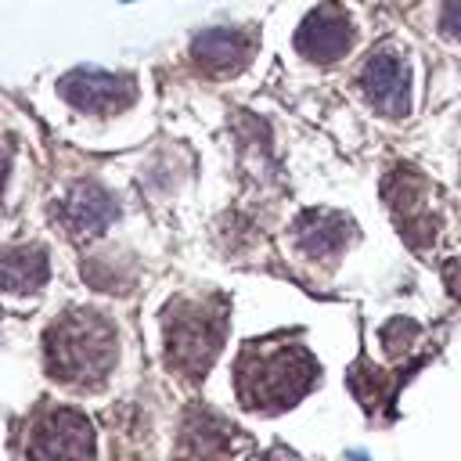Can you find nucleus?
Listing matches in <instances>:
<instances>
[{
	"label": "nucleus",
	"mask_w": 461,
	"mask_h": 461,
	"mask_svg": "<svg viewBox=\"0 0 461 461\" xmlns=\"http://www.w3.org/2000/svg\"><path fill=\"white\" fill-rule=\"evenodd\" d=\"M65 216H68V223L76 227V230H101L112 216H115V205H112V198L101 191V187H79L72 198H68V205H65Z\"/></svg>",
	"instance_id": "nucleus-9"
},
{
	"label": "nucleus",
	"mask_w": 461,
	"mask_h": 461,
	"mask_svg": "<svg viewBox=\"0 0 461 461\" xmlns=\"http://www.w3.org/2000/svg\"><path fill=\"white\" fill-rule=\"evenodd\" d=\"M443 281H447L450 295H457V299H461V259H450V263L443 267Z\"/></svg>",
	"instance_id": "nucleus-12"
},
{
	"label": "nucleus",
	"mask_w": 461,
	"mask_h": 461,
	"mask_svg": "<svg viewBox=\"0 0 461 461\" xmlns=\"http://www.w3.org/2000/svg\"><path fill=\"white\" fill-rule=\"evenodd\" d=\"M194 58L209 72H230L245 61V40L234 29H205L194 40Z\"/></svg>",
	"instance_id": "nucleus-7"
},
{
	"label": "nucleus",
	"mask_w": 461,
	"mask_h": 461,
	"mask_svg": "<svg viewBox=\"0 0 461 461\" xmlns=\"http://www.w3.org/2000/svg\"><path fill=\"white\" fill-rule=\"evenodd\" d=\"M349 238V223L342 216H328V212H313L299 223V245L310 256H335Z\"/></svg>",
	"instance_id": "nucleus-8"
},
{
	"label": "nucleus",
	"mask_w": 461,
	"mask_h": 461,
	"mask_svg": "<svg viewBox=\"0 0 461 461\" xmlns=\"http://www.w3.org/2000/svg\"><path fill=\"white\" fill-rule=\"evenodd\" d=\"M443 32L461 40V0H447L443 4Z\"/></svg>",
	"instance_id": "nucleus-11"
},
{
	"label": "nucleus",
	"mask_w": 461,
	"mask_h": 461,
	"mask_svg": "<svg viewBox=\"0 0 461 461\" xmlns=\"http://www.w3.org/2000/svg\"><path fill=\"white\" fill-rule=\"evenodd\" d=\"M295 47L310 61H339L353 47V25L342 14V7L324 4L303 18V25L295 32Z\"/></svg>",
	"instance_id": "nucleus-4"
},
{
	"label": "nucleus",
	"mask_w": 461,
	"mask_h": 461,
	"mask_svg": "<svg viewBox=\"0 0 461 461\" xmlns=\"http://www.w3.org/2000/svg\"><path fill=\"white\" fill-rule=\"evenodd\" d=\"M43 277H47V263H43L40 252L22 249V252H11V256L4 259V285L14 288V292L36 288Z\"/></svg>",
	"instance_id": "nucleus-10"
},
{
	"label": "nucleus",
	"mask_w": 461,
	"mask_h": 461,
	"mask_svg": "<svg viewBox=\"0 0 461 461\" xmlns=\"http://www.w3.org/2000/svg\"><path fill=\"white\" fill-rule=\"evenodd\" d=\"M112 349H115L112 328L97 313H79L65 321L61 328H54L50 367L68 382H83V378L101 375L112 364Z\"/></svg>",
	"instance_id": "nucleus-1"
},
{
	"label": "nucleus",
	"mask_w": 461,
	"mask_h": 461,
	"mask_svg": "<svg viewBox=\"0 0 461 461\" xmlns=\"http://www.w3.org/2000/svg\"><path fill=\"white\" fill-rule=\"evenodd\" d=\"M360 90L371 101V108H378L382 115H389V119L407 115L411 112V68H407V61L396 50L378 47L360 68Z\"/></svg>",
	"instance_id": "nucleus-3"
},
{
	"label": "nucleus",
	"mask_w": 461,
	"mask_h": 461,
	"mask_svg": "<svg viewBox=\"0 0 461 461\" xmlns=\"http://www.w3.org/2000/svg\"><path fill=\"white\" fill-rule=\"evenodd\" d=\"M32 454H36V461H86V454H90V429L76 414L61 411V414H54L36 432Z\"/></svg>",
	"instance_id": "nucleus-6"
},
{
	"label": "nucleus",
	"mask_w": 461,
	"mask_h": 461,
	"mask_svg": "<svg viewBox=\"0 0 461 461\" xmlns=\"http://www.w3.org/2000/svg\"><path fill=\"white\" fill-rule=\"evenodd\" d=\"M263 371H241V393L252 407H288L295 396L306 393V385L313 382V364L306 360V353H277L270 360H263Z\"/></svg>",
	"instance_id": "nucleus-2"
},
{
	"label": "nucleus",
	"mask_w": 461,
	"mask_h": 461,
	"mask_svg": "<svg viewBox=\"0 0 461 461\" xmlns=\"http://www.w3.org/2000/svg\"><path fill=\"white\" fill-rule=\"evenodd\" d=\"M61 94L86 112H108V108L130 101L133 83L126 76H112L101 68H76L72 76L61 79Z\"/></svg>",
	"instance_id": "nucleus-5"
},
{
	"label": "nucleus",
	"mask_w": 461,
	"mask_h": 461,
	"mask_svg": "<svg viewBox=\"0 0 461 461\" xmlns=\"http://www.w3.org/2000/svg\"><path fill=\"white\" fill-rule=\"evenodd\" d=\"M126 4H137V0H126Z\"/></svg>",
	"instance_id": "nucleus-13"
}]
</instances>
